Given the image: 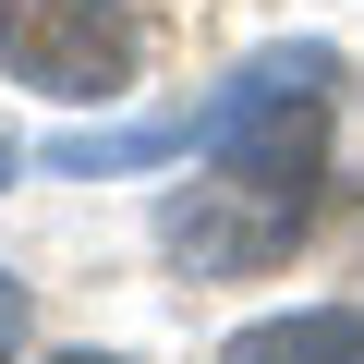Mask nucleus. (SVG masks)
Masks as SVG:
<instances>
[{"instance_id": "1", "label": "nucleus", "mask_w": 364, "mask_h": 364, "mask_svg": "<svg viewBox=\"0 0 364 364\" xmlns=\"http://www.w3.org/2000/svg\"><path fill=\"white\" fill-rule=\"evenodd\" d=\"M219 364H364V316H352V304H304V316H279V328H243Z\"/></svg>"}, {"instance_id": "2", "label": "nucleus", "mask_w": 364, "mask_h": 364, "mask_svg": "<svg viewBox=\"0 0 364 364\" xmlns=\"http://www.w3.org/2000/svg\"><path fill=\"white\" fill-rule=\"evenodd\" d=\"M13 340H25V291L0 279V364H13Z\"/></svg>"}, {"instance_id": "3", "label": "nucleus", "mask_w": 364, "mask_h": 364, "mask_svg": "<svg viewBox=\"0 0 364 364\" xmlns=\"http://www.w3.org/2000/svg\"><path fill=\"white\" fill-rule=\"evenodd\" d=\"M49 364H122V352H49Z\"/></svg>"}]
</instances>
